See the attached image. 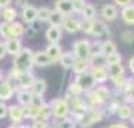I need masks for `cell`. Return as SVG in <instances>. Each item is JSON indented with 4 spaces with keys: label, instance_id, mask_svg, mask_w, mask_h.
<instances>
[{
    "label": "cell",
    "instance_id": "1",
    "mask_svg": "<svg viewBox=\"0 0 134 128\" xmlns=\"http://www.w3.org/2000/svg\"><path fill=\"white\" fill-rule=\"evenodd\" d=\"M85 95V101L88 103V106L96 109V107H104V104L110 100L112 91L104 85H97L94 90L86 92Z\"/></svg>",
    "mask_w": 134,
    "mask_h": 128
},
{
    "label": "cell",
    "instance_id": "2",
    "mask_svg": "<svg viewBox=\"0 0 134 128\" xmlns=\"http://www.w3.org/2000/svg\"><path fill=\"white\" fill-rule=\"evenodd\" d=\"M33 51L30 48H23L14 57V61H12V67L16 69L19 71H31V69L34 67L33 63Z\"/></svg>",
    "mask_w": 134,
    "mask_h": 128
},
{
    "label": "cell",
    "instance_id": "3",
    "mask_svg": "<svg viewBox=\"0 0 134 128\" xmlns=\"http://www.w3.org/2000/svg\"><path fill=\"white\" fill-rule=\"evenodd\" d=\"M49 109H51V115L55 121L58 119H63V118H67L70 115V104L69 101H66L64 98H54L48 103Z\"/></svg>",
    "mask_w": 134,
    "mask_h": 128
},
{
    "label": "cell",
    "instance_id": "4",
    "mask_svg": "<svg viewBox=\"0 0 134 128\" xmlns=\"http://www.w3.org/2000/svg\"><path fill=\"white\" fill-rule=\"evenodd\" d=\"M90 42L91 40H88V39H81L73 43L72 54L75 55L76 60H85V61L90 60Z\"/></svg>",
    "mask_w": 134,
    "mask_h": 128
},
{
    "label": "cell",
    "instance_id": "5",
    "mask_svg": "<svg viewBox=\"0 0 134 128\" xmlns=\"http://www.w3.org/2000/svg\"><path fill=\"white\" fill-rule=\"evenodd\" d=\"M75 82H76L77 85L82 88V91H83V94H86V92H90V91H92L94 88L97 86L96 81L92 79V76L90 71H86V73H82V75H77L76 77H75Z\"/></svg>",
    "mask_w": 134,
    "mask_h": 128
},
{
    "label": "cell",
    "instance_id": "6",
    "mask_svg": "<svg viewBox=\"0 0 134 128\" xmlns=\"http://www.w3.org/2000/svg\"><path fill=\"white\" fill-rule=\"evenodd\" d=\"M15 91H16V86L12 82L3 79V81L0 82V101H3V103L9 101L15 95Z\"/></svg>",
    "mask_w": 134,
    "mask_h": 128
},
{
    "label": "cell",
    "instance_id": "7",
    "mask_svg": "<svg viewBox=\"0 0 134 128\" xmlns=\"http://www.w3.org/2000/svg\"><path fill=\"white\" fill-rule=\"evenodd\" d=\"M63 30H66L67 33L70 34H75L77 33V31H81L82 29V19L76 18V16H66L64 18V21H63V25H61Z\"/></svg>",
    "mask_w": 134,
    "mask_h": 128
},
{
    "label": "cell",
    "instance_id": "8",
    "mask_svg": "<svg viewBox=\"0 0 134 128\" xmlns=\"http://www.w3.org/2000/svg\"><path fill=\"white\" fill-rule=\"evenodd\" d=\"M8 118L12 124H23L24 119V109L19 104H10L8 106Z\"/></svg>",
    "mask_w": 134,
    "mask_h": 128
},
{
    "label": "cell",
    "instance_id": "9",
    "mask_svg": "<svg viewBox=\"0 0 134 128\" xmlns=\"http://www.w3.org/2000/svg\"><path fill=\"white\" fill-rule=\"evenodd\" d=\"M100 14H101V18H103L104 23H112V21H115V19L118 18L119 10H118V8H116L113 3H106V5L101 8Z\"/></svg>",
    "mask_w": 134,
    "mask_h": 128
},
{
    "label": "cell",
    "instance_id": "10",
    "mask_svg": "<svg viewBox=\"0 0 134 128\" xmlns=\"http://www.w3.org/2000/svg\"><path fill=\"white\" fill-rule=\"evenodd\" d=\"M34 81H36V77L31 71H24V73H21L18 77V81H16V90H31V86H33Z\"/></svg>",
    "mask_w": 134,
    "mask_h": 128
},
{
    "label": "cell",
    "instance_id": "11",
    "mask_svg": "<svg viewBox=\"0 0 134 128\" xmlns=\"http://www.w3.org/2000/svg\"><path fill=\"white\" fill-rule=\"evenodd\" d=\"M92 79L96 81L97 85H103L109 81V73H107V67H96V69H90Z\"/></svg>",
    "mask_w": 134,
    "mask_h": 128
},
{
    "label": "cell",
    "instance_id": "12",
    "mask_svg": "<svg viewBox=\"0 0 134 128\" xmlns=\"http://www.w3.org/2000/svg\"><path fill=\"white\" fill-rule=\"evenodd\" d=\"M103 34H107L110 37V30H109V27H107V24L103 21V19H94V27H92V33H91V36H94L96 39H100Z\"/></svg>",
    "mask_w": 134,
    "mask_h": 128
},
{
    "label": "cell",
    "instance_id": "13",
    "mask_svg": "<svg viewBox=\"0 0 134 128\" xmlns=\"http://www.w3.org/2000/svg\"><path fill=\"white\" fill-rule=\"evenodd\" d=\"M5 49H6V54H9L12 57H15L16 54L23 49V43H21V39H16V37H10L8 40H5Z\"/></svg>",
    "mask_w": 134,
    "mask_h": 128
},
{
    "label": "cell",
    "instance_id": "14",
    "mask_svg": "<svg viewBox=\"0 0 134 128\" xmlns=\"http://www.w3.org/2000/svg\"><path fill=\"white\" fill-rule=\"evenodd\" d=\"M15 98H16V104H19L21 107H27V106L31 104V98H33V94L31 91L29 90H16L15 91Z\"/></svg>",
    "mask_w": 134,
    "mask_h": 128
},
{
    "label": "cell",
    "instance_id": "15",
    "mask_svg": "<svg viewBox=\"0 0 134 128\" xmlns=\"http://www.w3.org/2000/svg\"><path fill=\"white\" fill-rule=\"evenodd\" d=\"M46 40L48 43H58L63 37V29L61 27H55V25H49L46 31H45Z\"/></svg>",
    "mask_w": 134,
    "mask_h": 128
},
{
    "label": "cell",
    "instance_id": "16",
    "mask_svg": "<svg viewBox=\"0 0 134 128\" xmlns=\"http://www.w3.org/2000/svg\"><path fill=\"white\" fill-rule=\"evenodd\" d=\"M21 18L25 24H33L37 19V8H34L33 5L25 6L24 9H21Z\"/></svg>",
    "mask_w": 134,
    "mask_h": 128
},
{
    "label": "cell",
    "instance_id": "17",
    "mask_svg": "<svg viewBox=\"0 0 134 128\" xmlns=\"http://www.w3.org/2000/svg\"><path fill=\"white\" fill-rule=\"evenodd\" d=\"M45 54L49 57L51 64H55V63H58V58H60V55L63 54L61 46H60L58 43H48V46L45 49Z\"/></svg>",
    "mask_w": 134,
    "mask_h": 128
},
{
    "label": "cell",
    "instance_id": "18",
    "mask_svg": "<svg viewBox=\"0 0 134 128\" xmlns=\"http://www.w3.org/2000/svg\"><path fill=\"white\" fill-rule=\"evenodd\" d=\"M133 113H134L133 106L128 104V103H122V104H119V107H118L115 115L122 121V122H125V121H130V119H131Z\"/></svg>",
    "mask_w": 134,
    "mask_h": 128
},
{
    "label": "cell",
    "instance_id": "19",
    "mask_svg": "<svg viewBox=\"0 0 134 128\" xmlns=\"http://www.w3.org/2000/svg\"><path fill=\"white\" fill-rule=\"evenodd\" d=\"M54 10H57L63 16H70L73 14V8H72V2L70 0H57L55 2V8Z\"/></svg>",
    "mask_w": 134,
    "mask_h": 128
},
{
    "label": "cell",
    "instance_id": "20",
    "mask_svg": "<svg viewBox=\"0 0 134 128\" xmlns=\"http://www.w3.org/2000/svg\"><path fill=\"white\" fill-rule=\"evenodd\" d=\"M121 19L127 25H134V3H130L121 9Z\"/></svg>",
    "mask_w": 134,
    "mask_h": 128
},
{
    "label": "cell",
    "instance_id": "21",
    "mask_svg": "<svg viewBox=\"0 0 134 128\" xmlns=\"http://www.w3.org/2000/svg\"><path fill=\"white\" fill-rule=\"evenodd\" d=\"M0 16H2V19L5 21V23H14V21H16V16H18V9L15 8V6H6V8H3L2 9V12H0Z\"/></svg>",
    "mask_w": 134,
    "mask_h": 128
},
{
    "label": "cell",
    "instance_id": "22",
    "mask_svg": "<svg viewBox=\"0 0 134 128\" xmlns=\"http://www.w3.org/2000/svg\"><path fill=\"white\" fill-rule=\"evenodd\" d=\"M104 116H106V113H104V110H103V107H96V109L90 107V110L86 112V118L90 119V122L92 125L97 122H101L104 119Z\"/></svg>",
    "mask_w": 134,
    "mask_h": 128
},
{
    "label": "cell",
    "instance_id": "23",
    "mask_svg": "<svg viewBox=\"0 0 134 128\" xmlns=\"http://www.w3.org/2000/svg\"><path fill=\"white\" fill-rule=\"evenodd\" d=\"M10 37H16V39H21L23 36L25 34V27L23 23H18V21H14V23H10Z\"/></svg>",
    "mask_w": 134,
    "mask_h": 128
},
{
    "label": "cell",
    "instance_id": "24",
    "mask_svg": "<svg viewBox=\"0 0 134 128\" xmlns=\"http://www.w3.org/2000/svg\"><path fill=\"white\" fill-rule=\"evenodd\" d=\"M48 90V85H46V81L42 79V77H36V81H34L33 86H31V94H36V95H45Z\"/></svg>",
    "mask_w": 134,
    "mask_h": 128
},
{
    "label": "cell",
    "instance_id": "25",
    "mask_svg": "<svg viewBox=\"0 0 134 128\" xmlns=\"http://www.w3.org/2000/svg\"><path fill=\"white\" fill-rule=\"evenodd\" d=\"M52 118V115H51V109H49L48 103H45L43 106L39 107V112H37V116L34 121H39V122H46L49 124V119Z\"/></svg>",
    "mask_w": 134,
    "mask_h": 128
},
{
    "label": "cell",
    "instance_id": "26",
    "mask_svg": "<svg viewBox=\"0 0 134 128\" xmlns=\"http://www.w3.org/2000/svg\"><path fill=\"white\" fill-rule=\"evenodd\" d=\"M33 63H34V66H37V67H46L51 64V60L45 54V51H39V52L33 54Z\"/></svg>",
    "mask_w": 134,
    "mask_h": 128
},
{
    "label": "cell",
    "instance_id": "27",
    "mask_svg": "<svg viewBox=\"0 0 134 128\" xmlns=\"http://www.w3.org/2000/svg\"><path fill=\"white\" fill-rule=\"evenodd\" d=\"M73 61H75V55H73L72 52H63L61 55H60V58H58V63H60V66L63 67V69H66V70H70L73 66Z\"/></svg>",
    "mask_w": 134,
    "mask_h": 128
},
{
    "label": "cell",
    "instance_id": "28",
    "mask_svg": "<svg viewBox=\"0 0 134 128\" xmlns=\"http://www.w3.org/2000/svg\"><path fill=\"white\" fill-rule=\"evenodd\" d=\"M72 70L75 75H82V73H86V71H90V64L88 61L85 60H76L75 58V61H73V66H72Z\"/></svg>",
    "mask_w": 134,
    "mask_h": 128
},
{
    "label": "cell",
    "instance_id": "29",
    "mask_svg": "<svg viewBox=\"0 0 134 128\" xmlns=\"http://www.w3.org/2000/svg\"><path fill=\"white\" fill-rule=\"evenodd\" d=\"M116 49H118V48H116V43L113 42L112 39H106V40H103V43H101V54H103L104 57H109L112 54L118 52Z\"/></svg>",
    "mask_w": 134,
    "mask_h": 128
},
{
    "label": "cell",
    "instance_id": "30",
    "mask_svg": "<svg viewBox=\"0 0 134 128\" xmlns=\"http://www.w3.org/2000/svg\"><path fill=\"white\" fill-rule=\"evenodd\" d=\"M90 69H96V67H107V61L103 54H97V55H91L88 60Z\"/></svg>",
    "mask_w": 134,
    "mask_h": 128
},
{
    "label": "cell",
    "instance_id": "31",
    "mask_svg": "<svg viewBox=\"0 0 134 128\" xmlns=\"http://www.w3.org/2000/svg\"><path fill=\"white\" fill-rule=\"evenodd\" d=\"M64 18H66V16H63L60 12L51 9V12H49V18H48V23L51 24V25H55V27H61Z\"/></svg>",
    "mask_w": 134,
    "mask_h": 128
},
{
    "label": "cell",
    "instance_id": "32",
    "mask_svg": "<svg viewBox=\"0 0 134 128\" xmlns=\"http://www.w3.org/2000/svg\"><path fill=\"white\" fill-rule=\"evenodd\" d=\"M67 94L70 95L72 98H76V97H82L83 94V91H82V88L79 85H77L75 81H72L70 84H69V88H67Z\"/></svg>",
    "mask_w": 134,
    "mask_h": 128
},
{
    "label": "cell",
    "instance_id": "33",
    "mask_svg": "<svg viewBox=\"0 0 134 128\" xmlns=\"http://www.w3.org/2000/svg\"><path fill=\"white\" fill-rule=\"evenodd\" d=\"M82 19H96L97 18V9L92 5H85L83 10H82Z\"/></svg>",
    "mask_w": 134,
    "mask_h": 128
},
{
    "label": "cell",
    "instance_id": "34",
    "mask_svg": "<svg viewBox=\"0 0 134 128\" xmlns=\"http://www.w3.org/2000/svg\"><path fill=\"white\" fill-rule=\"evenodd\" d=\"M54 127L55 128H76V122H75L70 116H67V118L55 121V125H54Z\"/></svg>",
    "mask_w": 134,
    "mask_h": 128
},
{
    "label": "cell",
    "instance_id": "35",
    "mask_svg": "<svg viewBox=\"0 0 134 128\" xmlns=\"http://www.w3.org/2000/svg\"><path fill=\"white\" fill-rule=\"evenodd\" d=\"M23 109H24V119H29V121H34V119H36L39 107L30 104V106H27V107H23Z\"/></svg>",
    "mask_w": 134,
    "mask_h": 128
},
{
    "label": "cell",
    "instance_id": "36",
    "mask_svg": "<svg viewBox=\"0 0 134 128\" xmlns=\"http://www.w3.org/2000/svg\"><path fill=\"white\" fill-rule=\"evenodd\" d=\"M101 43H103V40H100V39H94L92 42H90V57L101 54Z\"/></svg>",
    "mask_w": 134,
    "mask_h": 128
},
{
    "label": "cell",
    "instance_id": "37",
    "mask_svg": "<svg viewBox=\"0 0 134 128\" xmlns=\"http://www.w3.org/2000/svg\"><path fill=\"white\" fill-rule=\"evenodd\" d=\"M0 37L3 39V40L10 39V25H9V23H5V21L0 23Z\"/></svg>",
    "mask_w": 134,
    "mask_h": 128
},
{
    "label": "cell",
    "instance_id": "38",
    "mask_svg": "<svg viewBox=\"0 0 134 128\" xmlns=\"http://www.w3.org/2000/svg\"><path fill=\"white\" fill-rule=\"evenodd\" d=\"M49 12H51V9H49V8H46V6L39 8V9H37V19L40 21V23H48Z\"/></svg>",
    "mask_w": 134,
    "mask_h": 128
},
{
    "label": "cell",
    "instance_id": "39",
    "mask_svg": "<svg viewBox=\"0 0 134 128\" xmlns=\"http://www.w3.org/2000/svg\"><path fill=\"white\" fill-rule=\"evenodd\" d=\"M92 27H94V19H82V29L81 31H83L85 34L91 36Z\"/></svg>",
    "mask_w": 134,
    "mask_h": 128
},
{
    "label": "cell",
    "instance_id": "40",
    "mask_svg": "<svg viewBox=\"0 0 134 128\" xmlns=\"http://www.w3.org/2000/svg\"><path fill=\"white\" fill-rule=\"evenodd\" d=\"M23 71H19V70H16V69H10L9 70V73H8V76H6V81H9V82H12L15 86H16V81H18V77H19V75H21Z\"/></svg>",
    "mask_w": 134,
    "mask_h": 128
},
{
    "label": "cell",
    "instance_id": "41",
    "mask_svg": "<svg viewBox=\"0 0 134 128\" xmlns=\"http://www.w3.org/2000/svg\"><path fill=\"white\" fill-rule=\"evenodd\" d=\"M106 61H107V66H112V64H119L122 63V55L119 52H115L109 55V57H106Z\"/></svg>",
    "mask_w": 134,
    "mask_h": 128
},
{
    "label": "cell",
    "instance_id": "42",
    "mask_svg": "<svg viewBox=\"0 0 134 128\" xmlns=\"http://www.w3.org/2000/svg\"><path fill=\"white\" fill-rule=\"evenodd\" d=\"M121 39H122V42L130 45V43L134 42V33L131 30H124L122 33H121Z\"/></svg>",
    "mask_w": 134,
    "mask_h": 128
},
{
    "label": "cell",
    "instance_id": "43",
    "mask_svg": "<svg viewBox=\"0 0 134 128\" xmlns=\"http://www.w3.org/2000/svg\"><path fill=\"white\" fill-rule=\"evenodd\" d=\"M85 0H76V2H72V8L75 14H82V10L85 8Z\"/></svg>",
    "mask_w": 134,
    "mask_h": 128
},
{
    "label": "cell",
    "instance_id": "44",
    "mask_svg": "<svg viewBox=\"0 0 134 128\" xmlns=\"http://www.w3.org/2000/svg\"><path fill=\"white\" fill-rule=\"evenodd\" d=\"M125 100H127L128 104L134 106V81L131 82V85H130L128 91H127V94H125Z\"/></svg>",
    "mask_w": 134,
    "mask_h": 128
},
{
    "label": "cell",
    "instance_id": "45",
    "mask_svg": "<svg viewBox=\"0 0 134 128\" xmlns=\"http://www.w3.org/2000/svg\"><path fill=\"white\" fill-rule=\"evenodd\" d=\"M46 103L45 101V98H43V95H36L33 94V98H31V104L36 106V107H40V106H43Z\"/></svg>",
    "mask_w": 134,
    "mask_h": 128
},
{
    "label": "cell",
    "instance_id": "46",
    "mask_svg": "<svg viewBox=\"0 0 134 128\" xmlns=\"http://www.w3.org/2000/svg\"><path fill=\"white\" fill-rule=\"evenodd\" d=\"M8 118V104L0 101V119H5Z\"/></svg>",
    "mask_w": 134,
    "mask_h": 128
},
{
    "label": "cell",
    "instance_id": "47",
    "mask_svg": "<svg viewBox=\"0 0 134 128\" xmlns=\"http://www.w3.org/2000/svg\"><path fill=\"white\" fill-rule=\"evenodd\" d=\"M130 3H133V0H113V5L116 6V8H124V6L130 5Z\"/></svg>",
    "mask_w": 134,
    "mask_h": 128
},
{
    "label": "cell",
    "instance_id": "48",
    "mask_svg": "<svg viewBox=\"0 0 134 128\" xmlns=\"http://www.w3.org/2000/svg\"><path fill=\"white\" fill-rule=\"evenodd\" d=\"M14 3H15V8L16 9H24L25 6H29L30 3H29V0H14Z\"/></svg>",
    "mask_w": 134,
    "mask_h": 128
},
{
    "label": "cell",
    "instance_id": "49",
    "mask_svg": "<svg viewBox=\"0 0 134 128\" xmlns=\"http://www.w3.org/2000/svg\"><path fill=\"white\" fill-rule=\"evenodd\" d=\"M49 124L46 122H39V121H33L31 122V125H29L30 128H48Z\"/></svg>",
    "mask_w": 134,
    "mask_h": 128
},
{
    "label": "cell",
    "instance_id": "50",
    "mask_svg": "<svg viewBox=\"0 0 134 128\" xmlns=\"http://www.w3.org/2000/svg\"><path fill=\"white\" fill-rule=\"evenodd\" d=\"M107 128H130L125 122H115V124H110Z\"/></svg>",
    "mask_w": 134,
    "mask_h": 128
},
{
    "label": "cell",
    "instance_id": "51",
    "mask_svg": "<svg viewBox=\"0 0 134 128\" xmlns=\"http://www.w3.org/2000/svg\"><path fill=\"white\" fill-rule=\"evenodd\" d=\"M6 57V49H5V43L0 42V60H3Z\"/></svg>",
    "mask_w": 134,
    "mask_h": 128
},
{
    "label": "cell",
    "instance_id": "52",
    "mask_svg": "<svg viewBox=\"0 0 134 128\" xmlns=\"http://www.w3.org/2000/svg\"><path fill=\"white\" fill-rule=\"evenodd\" d=\"M128 69H130V71L133 73V77H134V57H131L128 60Z\"/></svg>",
    "mask_w": 134,
    "mask_h": 128
},
{
    "label": "cell",
    "instance_id": "53",
    "mask_svg": "<svg viewBox=\"0 0 134 128\" xmlns=\"http://www.w3.org/2000/svg\"><path fill=\"white\" fill-rule=\"evenodd\" d=\"M8 128H30V127L25 125V124H10Z\"/></svg>",
    "mask_w": 134,
    "mask_h": 128
},
{
    "label": "cell",
    "instance_id": "54",
    "mask_svg": "<svg viewBox=\"0 0 134 128\" xmlns=\"http://www.w3.org/2000/svg\"><path fill=\"white\" fill-rule=\"evenodd\" d=\"M10 3H12V0H0V9H3L6 6H10Z\"/></svg>",
    "mask_w": 134,
    "mask_h": 128
},
{
    "label": "cell",
    "instance_id": "55",
    "mask_svg": "<svg viewBox=\"0 0 134 128\" xmlns=\"http://www.w3.org/2000/svg\"><path fill=\"white\" fill-rule=\"evenodd\" d=\"M5 79V75H3V71H2V69H0V82Z\"/></svg>",
    "mask_w": 134,
    "mask_h": 128
},
{
    "label": "cell",
    "instance_id": "56",
    "mask_svg": "<svg viewBox=\"0 0 134 128\" xmlns=\"http://www.w3.org/2000/svg\"><path fill=\"white\" fill-rule=\"evenodd\" d=\"M130 122L133 124V127H134V113H133V116H131V119H130Z\"/></svg>",
    "mask_w": 134,
    "mask_h": 128
},
{
    "label": "cell",
    "instance_id": "57",
    "mask_svg": "<svg viewBox=\"0 0 134 128\" xmlns=\"http://www.w3.org/2000/svg\"><path fill=\"white\" fill-rule=\"evenodd\" d=\"M48 128H55V127H54V125H48Z\"/></svg>",
    "mask_w": 134,
    "mask_h": 128
},
{
    "label": "cell",
    "instance_id": "58",
    "mask_svg": "<svg viewBox=\"0 0 134 128\" xmlns=\"http://www.w3.org/2000/svg\"><path fill=\"white\" fill-rule=\"evenodd\" d=\"M70 2H76V0H70Z\"/></svg>",
    "mask_w": 134,
    "mask_h": 128
},
{
    "label": "cell",
    "instance_id": "59",
    "mask_svg": "<svg viewBox=\"0 0 134 128\" xmlns=\"http://www.w3.org/2000/svg\"><path fill=\"white\" fill-rule=\"evenodd\" d=\"M0 12H2V9H0Z\"/></svg>",
    "mask_w": 134,
    "mask_h": 128
}]
</instances>
